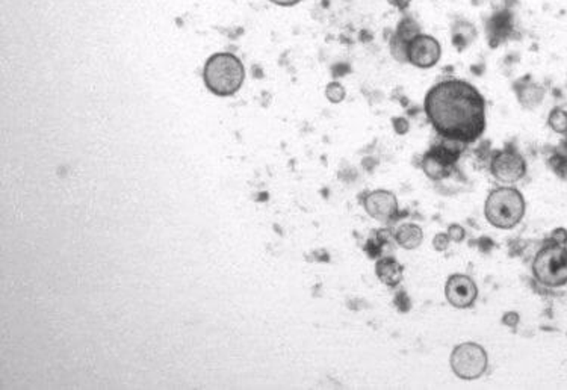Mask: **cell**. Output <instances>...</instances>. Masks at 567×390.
<instances>
[{
	"instance_id": "23",
	"label": "cell",
	"mask_w": 567,
	"mask_h": 390,
	"mask_svg": "<svg viewBox=\"0 0 567 390\" xmlns=\"http://www.w3.org/2000/svg\"><path fill=\"white\" fill-rule=\"evenodd\" d=\"M448 235L452 243H461L464 236H466V230H464V227H461L460 224H451L448 229Z\"/></svg>"
},
{
	"instance_id": "24",
	"label": "cell",
	"mask_w": 567,
	"mask_h": 390,
	"mask_svg": "<svg viewBox=\"0 0 567 390\" xmlns=\"http://www.w3.org/2000/svg\"><path fill=\"white\" fill-rule=\"evenodd\" d=\"M550 164H551V166L554 168V171L559 173V174H561V171L567 170V157H566V156H561V154L552 156Z\"/></svg>"
},
{
	"instance_id": "1",
	"label": "cell",
	"mask_w": 567,
	"mask_h": 390,
	"mask_svg": "<svg viewBox=\"0 0 567 390\" xmlns=\"http://www.w3.org/2000/svg\"><path fill=\"white\" fill-rule=\"evenodd\" d=\"M486 99L471 82L445 79L433 85L424 99V113L442 139L468 145L487 129Z\"/></svg>"
},
{
	"instance_id": "19",
	"label": "cell",
	"mask_w": 567,
	"mask_h": 390,
	"mask_svg": "<svg viewBox=\"0 0 567 390\" xmlns=\"http://www.w3.org/2000/svg\"><path fill=\"white\" fill-rule=\"evenodd\" d=\"M386 243V239L385 238H381L380 236V233H377V236H374V238H371L369 240H368V244L365 245V250H366V253H368V256L369 257H380L381 256V252H383V244Z\"/></svg>"
},
{
	"instance_id": "27",
	"label": "cell",
	"mask_w": 567,
	"mask_h": 390,
	"mask_svg": "<svg viewBox=\"0 0 567 390\" xmlns=\"http://www.w3.org/2000/svg\"><path fill=\"white\" fill-rule=\"evenodd\" d=\"M552 240H555V243H559V244H566V240H567V231H566V229H557L554 233H552Z\"/></svg>"
},
{
	"instance_id": "8",
	"label": "cell",
	"mask_w": 567,
	"mask_h": 390,
	"mask_svg": "<svg viewBox=\"0 0 567 390\" xmlns=\"http://www.w3.org/2000/svg\"><path fill=\"white\" fill-rule=\"evenodd\" d=\"M442 58V44L436 36L421 32L416 35L407 48V62L421 70H429L438 65Z\"/></svg>"
},
{
	"instance_id": "7",
	"label": "cell",
	"mask_w": 567,
	"mask_h": 390,
	"mask_svg": "<svg viewBox=\"0 0 567 390\" xmlns=\"http://www.w3.org/2000/svg\"><path fill=\"white\" fill-rule=\"evenodd\" d=\"M490 173L498 182L516 183L525 178L526 161L515 145H505L491 154Z\"/></svg>"
},
{
	"instance_id": "18",
	"label": "cell",
	"mask_w": 567,
	"mask_h": 390,
	"mask_svg": "<svg viewBox=\"0 0 567 390\" xmlns=\"http://www.w3.org/2000/svg\"><path fill=\"white\" fill-rule=\"evenodd\" d=\"M325 97L331 103H340V101L345 100L347 97V89L343 85H340L339 82H331L325 88Z\"/></svg>"
},
{
	"instance_id": "2",
	"label": "cell",
	"mask_w": 567,
	"mask_h": 390,
	"mask_svg": "<svg viewBox=\"0 0 567 390\" xmlns=\"http://www.w3.org/2000/svg\"><path fill=\"white\" fill-rule=\"evenodd\" d=\"M203 79L210 92L218 97L236 94L245 79L243 62L231 53H215L206 61Z\"/></svg>"
},
{
	"instance_id": "21",
	"label": "cell",
	"mask_w": 567,
	"mask_h": 390,
	"mask_svg": "<svg viewBox=\"0 0 567 390\" xmlns=\"http://www.w3.org/2000/svg\"><path fill=\"white\" fill-rule=\"evenodd\" d=\"M392 127L396 135H407L410 130V123L405 117H394L392 118Z\"/></svg>"
},
{
	"instance_id": "25",
	"label": "cell",
	"mask_w": 567,
	"mask_h": 390,
	"mask_svg": "<svg viewBox=\"0 0 567 390\" xmlns=\"http://www.w3.org/2000/svg\"><path fill=\"white\" fill-rule=\"evenodd\" d=\"M386 2L392 8L398 9L399 13H405L407 9L410 8V5L413 3V0H386Z\"/></svg>"
},
{
	"instance_id": "26",
	"label": "cell",
	"mask_w": 567,
	"mask_h": 390,
	"mask_svg": "<svg viewBox=\"0 0 567 390\" xmlns=\"http://www.w3.org/2000/svg\"><path fill=\"white\" fill-rule=\"evenodd\" d=\"M519 321H520V318L516 312H507L503 317V324L507 325V327H516Z\"/></svg>"
},
{
	"instance_id": "12",
	"label": "cell",
	"mask_w": 567,
	"mask_h": 390,
	"mask_svg": "<svg viewBox=\"0 0 567 390\" xmlns=\"http://www.w3.org/2000/svg\"><path fill=\"white\" fill-rule=\"evenodd\" d=\"M515 92L519 105L525 109H536L543 103L546 89L531 80V76H525L515 83Z\"/></svg>"
},
{
	"instance_id": "3",
	"label": "cell",
	"mask_w": 567,
	"mask_h": 390,
	"mask_svg": "<svg viewBox=\"0 0 567 390\" xmlns=\"http://www.w3.org/2000/svg\"><path fill=\"white\" fill-rule=\"evenodd\" d=\"M525 198L516 188L501 187L491 191L485 203V215L494 227H516L525 215Z\"/></svg>"
},
{
	"instance_id": "9",
	"label": "cell",
	"mask_w": 567,
	"mask_h": 390,
	"mask_svg": "<svg viewBox=\"0 0 567 390\" xmlns=\"http://www.w3.org/2000/svg\"><path fill=\"white\" fill-rule=\"evenodd\" d=\"M445 296L452 308L469 309L477 301L478 287L471 277L464 274H454L446 280Z\"/></svg>"
},
{
	"instance_id": "28",
	"label": "cell",
	"mask_w": 567,
	"mask_h": 390,
	"mask_svg": "<svg viewBox=\"0 0 567 390\" xmlns=\"http://www.w3.org/2000/svg\"><path fill=\"white\" fill-rule=\"evenodd\" d=\"M269 2L277 5V6H283V8H289V6H295L299 5L301 0H269Z\"/></svg>"
},
{
	"instance_id": "6",
	"label": "cell",
	"mask_w": 567,
	"mask_h": 390,
	"mask_svg": "<svg viewBox=\"0 0 567 390\" xmlns=\"http://www.w3.org/2000/svg\"><path fill=\"white\" fill-rule=\"evenodd\" d=\"M443 141L445 144L433 145L422 157V170L431 180H443L450 178L461 153L460 147L463 144L446 141V139Z\"/></svg>"
},
{
	"instance_id": "5",
	"label": "cell",
	"mask_w": 567,
	"mask_h": 390,
	"mask_svg": "<svg viewBox=\"0 0 567 390\" xmlns=\"http://www.w3.org/2000/svg\"><path fill=\"white\" fill-rule=\"evenodd\" d=\"M450 365L455 375L471 382L486 374L489 357L486 349L478 343L466 342L452 349Z\"/></svg>"
},
{
	"instance_id": "22",
	"label": "cell",
	"mask_w": 567,
	"mask_h": 390,
	"mask_svg": "<svg viewBox=\"0 0 567 390\" xmlns=\"http://www.w3.org/2000/svg\"><path fill=\"white\" fill-rule=\"evenodd\" d=\"M451 243V238L448 233H438L433 239V248L436 252H446L450 247Z\"/></svg>"
},
{
	"instance_id": "4",
	"label": "cell",
	"mask_w": 567,
	"mask_h": 390,
	"mask_svg": "<svg viewBox=\"0 0 567 390\" xmlns=\"http://www.w3.org/2000/svg\"><path fill=\"white\" fill-rule=\"evenodd\" d=\"M534 277L547 287L567 284V250L563 244L551 240L537 253L533 262Z\"/></svg>"
},
{
	"instance_id": "20",
	"label": "cell",
	"mask_w": 567,
	"mask_h": 390,
	"mask_svg": "<svg viewBox=\"0 0 567 390\" xmlns=\"http://www.w3.org/2000/svg\"><path fill=\"white\" fill-rule=\"evenodd\" d=\"M395 305H396V309L401 312V313H407V312H410L412 310V300H410V296H408V294L407 292H404V291H401V292H398L396 295H395Z\"/></svg>"
},
{
	"instance_id": "29",
	"label": "cell",
	"mask_w": 567,
	"mask_h": 390,
	"mask_svg": "<svg viewBox=\"0 0 567 390\" xmlns=\"http://www.w3.org/2000/svg\"><path fill=\"white\" fill-rule=\"evenodd\" d=\"M564 247H566V250H567V240H566V244H564Z\"/></svg>"
},
{
	"instance_id": "16",
	"label": "cell",
	"mask_w": 567,
	"mask_h": 390,
	"mask_svg": "<svg viewBox=\"0 0 567 390\" xmlns=\"http://www.w3.org/2000/svg\"><path fill=\"white\" fill-rule=\"evenodd\" d=\"M422 239H424L422 229L413 224V222H407V224L399 226L395 231L396 244L404 250H416L422 244Z\"/></svg>"
},
{
	"instance_id": "15",
	"label": "cell",
	"mask_w": 567,
	"mask_h": 390,
	"mask_svg": "<svg viewBox=\"0 0 567 390\" xmlns=\"http://www.w3.org/2000/svg\"><path fill=\"white\" fill-rule=\"evenodd\" d=\"M451 36H452V45L459 52L466 50L469 45L477 38V27L471 22L459 20L455 22L451 27Z\"/></svg>"
},
{
	"instance_id": "17",
	"label": "cell",
	"mask_w": 567,
	"mask_h": 390,
	"mask_svg": "<svg viewBox=\"0 0 567 390\" xmlns=\"http://www.w3.org/2000/svg\"><path fill=\"white\" fill-rule=\"evenodd\" d=\"M547 126H550L555 133L567 135V110L561 108H554L550 115H547Z\"/></svg>"
},
{
	"instance_id": "10",
	"label": "cell",
	"mask_w": 567,
	"mask_h": 390,
	"mask_svg": "<svg viewBox=\"0 0 567 390\" xmlns=\"http://www.w3.org/2000/svg\"><path fill=\"white\" fill-rule=\"evenodd\" d=\"M422 32L419 23L412 15L404 13L401 20L398 22L395 32L389 38V52L396 62H407V48L416 35Z\"/></svg>"
},
{
	"instance_id": "14",
	"label": "cell",
	"mask_w": 567,
	"mask_h": 390,
	"mask_svg": "<svg viewBox=\"0 0 567 390\" xmlns=\"http://www.w3.org/2000/svg\"><path fill=\"white\" fill-rule=\"evenodd\" d=\"M403 273V265L394 257H383L375 263V274L378 280L389 287H396L401 283Z\"/></svg>"
},
{
	"instance_id": "11",
	"label": "cell",
	"mask_w": 567,
	"mask_h": 390,
	"mask_svg": "<svg viewBox=\"0 0 567 390\" xmlns=\"http://www.w3.org/2000/svg\"><path fill=\"white\" fill-rule=\"evenodd\" d=\"M364 208L371 218L380 222H389L398 217V200L394 192L375 189L369 192L364 200Z\"/></svg>"
},
{
	"instance_id": "13",
	"label": "cell",
	"mask_w": 567,
	"mask_h": 390,
	"mask_svg": "<svg viewBox=\"0 0 567 390\" xmlns=\"http://www.w3.org/2000/svg\"><path fill=\"white\" fill-rule=\"evenodd\" d=\"M513 32V15L511 11L496 13L487 23V35L491 48L501 44Z\"/></svg>"
}]
</instances>
